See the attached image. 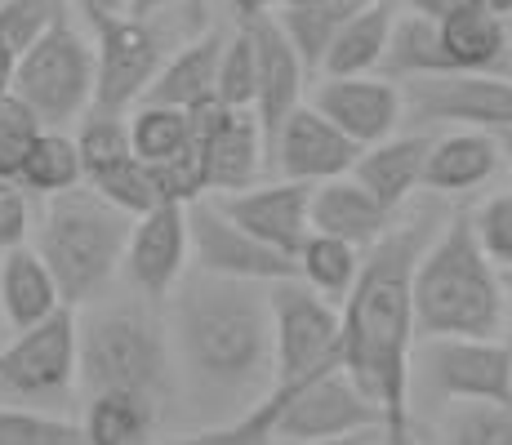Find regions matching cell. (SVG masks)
<instances>
[{
  "instance_id": "4fadbf2b",
  "label": "cell",
  "mask_w": 512,
  "mask_h": 445,
  "mask_svg": "<svg viewBox=\"0 0 512 445\" xmlns=\"http://www.w3.org/2000/svg\"><path fill=\"white\" fill-rule=\"evenodd\" d=\"M187 227H192V259L196 272L228 276V281H263L277 285L299 276V259L263 245L254 232H245L236 219L223 214L219 201H192L187 205Z\"/></svg>"
},
{
  "instance_id": "9a60e30c",
  "label": "cell",
  "mask_w": 512,
  "mask_h": 445,
  "mask_svg": "<svg viewBox=\"0 0 512 445\" xmlns=\"http://www.w3.org/2000/svg\"><path fill=\"white\" fill-rule=\"evenodd\" d=\"M312 107L326 112L361 147H374L397 130H406V85L383 72L321 76V81H312Z\"/></svg>"
},
{
  "instance_id": "603a6c76",
  "label": "cell",
  "mask_w": 512,
  "mask_h": 445,
  "mask_svg": "<svg viewBox=\"0 0 512 445\" xmlns=\"http://www.w3.org/2000/svg\"><path fill=\"white\" fill-rule=\"evenodd\" d=\"M392 219H397V214L374 192H366L352 174L326 178V183H317V192H312V232L352 241L357 250H370L392 227Z\"/></svg>"
},
{
  "instance_id": "3957f363",
  "label": "cell",
  "mask_w": 512,
  "mask_h": 445,
  "mask_svg": "<svg viewBox=\"0 0 512 445\" xmlns=\"http://www.w3.org/2000/svg\"><path fill=\"white\" fill-rule=\"evenodd\" d=\"M508 276L477 241L468 210H455L437 227L415 267L419 339H495L508 325Z\"/></svg>"
},
{
  "instance_id": "e0dca14e",
  "label": "cell",
  "mask_w": 512,
  "mask_h": 445,
  "mask_svg": "<svg viewBox=\"0 0 512 445\" xmlns=\"http://www.w3.org/2000/svg\"><path fill=\"white\" fill-rule=\"evenodd\" d=\"M366 147L357 138H348L326 112H317L312 103L294 107L290 121L281 125L277 143L268 152V170L277 178H299V183H326V178L352 174L357 156Z\"/></svg>"
},
{
  "instance_id": "ab89813d",
  "label": "cell",
  "mask_w": 512,
  "mask_h": 445,
  "mask_svg": "<svg viewBox=\"0 0 512 445\" xmlns=\"http://www.w3.org/2000/svg\"><path fill=\"white\" fill-rule=\"evenodd\" d=\"M67 18V0H0V36L23 54L36 36Z\"/></svg>"
},
{
  "instance_id": "5bb4252c",
  "label": "cell",
  "mask_w": 512,
  "mask_h": 445,
  "mask_svg": "<svg viewBox=\"0 0 512 445\" xmlns=\"http://www.w3.org/2000/svg\"><path fill=\"white\" fill-rule=\"evenodd\" d=\"M196 143L205 152V170H210V192L228 196L245 192L259 183L268 170V138L254 116V107H223L219 98L196 107Z\"/></svg>"
},
{
  "instance_id": "44dd1931",
  "label": "cell",
  "mask_w": 512,
  "mask_h": 445,
  "mask_svg": "<svg viewBox=\"0 0 512 445\" xmlns=\"http://www.w3.org/2000/svg\"><path fill=\"white\" fill-rule=\"evenodd\" d=\"M499 170H504V147L490 130H446L432 138L428 170H423V192L437 196H468L481 192Z\"/></svg>"
},
{
  "instance_id": "60d3db41",
  "label": "cell",
  "mask_w": 512,
  "mask_h": 445,
  "mask_svg": "<svg viewBox=\"0 0 512 445\" xmlns=\"http://www.w3.org/2000/svg\"><path fill=\"white\" fill-rule=\"evenodd\" d=\"M27 236H32V192L18 178L0 174V254L27 245Z\"/></svg>"
},
{
  "instance_id": "8fae6325",
  "label": "cell",
  "mask_w": 512,
  "mask_h": 445,
  "mask_svg": "<svg viewBox=\"0 0 512 445\" xmlns=\"http://www.w3.org/2000/svg\"><path fill=\"white\" fill-rule=\"evenodd\" d=\"M98 45V85H94V112H130L147 98L156 72L165 67V36L152 18L112 14L94 23Z\"/></svg>"
},
{
  "instance_id": "277c9868",
  "label": "cell",
  "mask_w": 512,
  "mask_h": 445,
  "mask_svg": "<svg viewBox=\"0 0 512 445\" xmlns=\"http://www.w3.org/2000/svg\"><path fill=\"white\" fill-rule=\"evenodd\" d=\"M81 388L85 392H139L170 410L179 401L170 321L147 303H107L81 316Z\"/></svg>"
},
{
  "instance_id": "c3c4849f",
  "label": "cell",
  "mask_w": 512,
  "mask_h": 445,
  "mask_svg": "<svg viewBox=\"0 0 512 445\" xmlns=\"http://www.w3.org/2000/svg\"><path fill=\"white\" fill-rule=\"evenodd\" d=\"M481 5H486V9H495L499 18H508V14H512V0H481Z\"/></svg>"
},
{
  "instance_id": "d6986e66",
  "label": "cell",
  "mask_w": 512,
  "mask_h": 445,
  "mask_svg": "<svg viewBox=\"0 0 512 445\" xmlns=\"http://www.w3.org/2000/svg\"><path fill=\"white\" fill-rule=\"evenodd\" d=\"M250 32H254V45H259V94H254V116H259L263 138H268V152H272L281 125L290 121L294 107H303V85H308L312 76H308V67H303L294 41L285 36V27L277 23V14L254 18Z\"/></svg>"
},
{
  "instance_id": "83f0119b",
  "label": "cell",
  "mask_w": 512,
  "mask_h": 445,
  "mask_svg": "<svg viewBox=\"0 0 512 445\" xmlns=\"http://www.w3.org/2000/svg\"><path fill=\"white\" fill-rule=\"evenodd\" d=\"M508 18H499L495 9L472 5L464 14L446 18L441 36H446L450 63L455 72H499V63L508 58Z\"/></svg>"
},
{
  "instance_id": "8992f818",
  "label": "cell",
  "mask_w": 512,
  "mask_h": 445,
  "mask_svg": "<svg viewBox=\"0 0 512 445\" xmlns=\"http://www.w3.org/2000/svg\"><path fill=\"white\" fill-rule=\"evenodd\" d=\"M98 45L72 27V14L58 18L45 36L18 54L14 94L41 116L45 130H67L94 112Z\"/></svg>"
},
{
  "instance_id": "f1b7e54d",
  "label": "cell",
  "mask_w": 512,
  "mask_h": 445,
  "mask_svg": "<svg viewBox=\"0 0 512 445\" xmlns=\"http://www.w3.org/2000/svg\"><path fill=\"white\" fill-rule=\"evenodd\" d=\"M361 9V0H321V5H281L277 9V23L285 27V36L299 49L303 67L308 76L317 81L326 72V58H330V45L339 41L343 23Z\"/></svg>"
},
{
  "instance_id": "ac0fdd59",
  "label": "cell",
  "mask_w": 512,
  "mask_h": 445,
  "mask_svg": "<svg viewBox=\"0 0 512 445\" xmlns=\"http://www.w3.org/2000/svg\"><path fill=\"white\" fill-rule=\"evenodd\" d=\"M312 183L299 178H277V183H254L245 192L219 196L223 214L236 219L245 232H254L263 245L299 259V250L312 236Z\"/></svg>"
},
{
  "instance_id": "816d5d0a",
  "label": "cell",
  "mask_w": 512,
  "mask_h": 445,
  "mask_svg": "<svg viewBox=\"0 0 512 445\" xmlns=\"http://www.w3.org/2000/svg\"><path fill=\"white\" fill-rule=\"evenodd\" d=\"M504 343H508V348H512V321L504 325Z\"/></svg>"
},
{
  "instance_id": "f907efd6",
  "label": "cell",
  "mask_w": 512,
  "mask_h": 445,
  "mask_svg": "<svg viewBox=\"0 0 512 445\" xmlns=\"http://www.w3.org/2000/svg\"><path fill=\"white\" fill-rule=\"evenodd\" d=\"M281 5H321V0H281Z\"/></svg>"
},
{
  "instance_id": "4dcf8cb0",
  "label": "cell",
  "mask_w": 512,
  "mask_h": 445,
  "mask_svg": "<svg viewBox=\"0 0 512 445\" xmlns=\"http://www.w3.org/2000/svg\"><path fill=\"white\" fill-rule=\"evenodd\" d=\"M299 276L317 294H326L330 303H343L361 276V250L352 241H339V236L312 232L308 245L299 250Z\"/></svg>"
},
{
  "instance_id": "52a82bcc",
  "label": "cell",
  "mask_w": 512,
  "mask_h": 445,
  "mask_svg": "<svg viewBox=\"0 0 512 445\" xmlns=\"http://www.w3.org/2000/svg\"><path fill=\"white\" fill-rule=\"evenodd\" d=\"M268 392L281 397V445H339L374 432L383 437V410L348 379L343 365H330L303 383H272Z\"/></svg>"
},
{
  "instance_id": "8d00e7d4",
  "label": "cell",
  "mask_w": 512,
  "mask_h": 445,
  "mask_svg": "<svg viewBox=\"0 0 512 445\" xmlns=\"http://www.w3.org/2000/svg\"><path fill=\"white\" fill-rule=\"evenodd\" d=\"M254 94H259V45H254L250 23H241L228 36V49H223L219 63V103L254 107Z\"/></svg>"
},
{
  "instance_id": "836d02e7",
  "label": "cell",
  "mask_w": 512,
  "mask_h": 445,
  "mask_svg": "<svg viewBox=\"0 0 512 445\" xmlns=\"http://www.w3.org/2000/svg\"><path fill=\"white\" fill-rule=\"evenodd\" d=\"M76 143H81L85 183H94L98 174H107L112 165L130 161V156H139V152H134L130 116H121V112H90L81 121V134H76Z\"/></svg>"
},
{
  "instance_id": "f546056e",
  "label": "cell",
  "mask_w": 512,
  "mask_h": 445,
  "mask_svg": "<svg viewBox=\"0 0 512 445\" xmlns=\"http://www.w3.org/2000/svg\"><path fill=\"white\" fill-rule=\"evenodd\" d=\"M18 183L32 196H58L72 192V187L85 183V161H81V143H76L67 130H41L27 152L23 170H18Z\"/></svg>"
},
{
  "instance_id": "484cf974",
  "label": "cell",
  "mask_w": 512,
  "mask_h": 445,
  "mask_svg": "<svg viewBox=\"0 0 512 445\" xmlns=\"http://www.w3.org/2000/svg\"><path fill=\"white\" fill-rule=\"evenodd\" d=\"M379 72L392 76V81H401V85L419 81V76H432V72H455L437 18H423L415 9H401L397 23H392L388 54H383Z\"/></svg>"
},
{
  "instance_id": "bcb514c9",
  "label": "cell",
  "mask_w": 512,
  "mask_h": 445,
  "mask_svg": "<svg viewBox=\"0 0 512 445\" xmlns=\"http://www.w3.org/2000/svg\"><path fill=\"white\" fill-rule=\"evenodd\" d=\"M174 0H130V14L134 18H156L161 9H170Z\"/></svg>"
},
{
  "instance_id": "ba28073f",
  "label": "cell",
  "mask_w": 512,
  "mask_h": 445,
  "mask_svg": "<svg viewBox=\"0 0 512 445\" xmlns=\"http://www.w3.org/2000/svg\"><path fill=\"white\" fill-rule=\"evenodd\" d=\"M81 383V316L63 303L54 316L14 330L0 348V388L18 401H58Z\"/></svg>"
},
{
  "instance_id": "b9f144b4",
  "label": "cell",
  "mask_w": 512,
  "mask_h": 445,
  "mask_svg": "<svg viewBox=\"0 0 512 445\" xmlns=\"http://www.w3.org/2000/svg\"><path fill=\"white\" fill-rule=\"evenodd\" d=\"M481 5V0H406V9H415L423 18H437V23H446V18L464 14V9Z\"/></svg>"
},
{
  "instance_id": "ee69618b",
  "label": "cell",
  "mask_w": 512,
  "mask_h": 445,
  "mask_svg": "<svg viewBox=\"0 0 512 445\" xmlns=\"http://www.w3.org/2000/svg\"><path fill=\"white\" fill-rule=\"evenodd\" d=\"M228 5L236 9V18L241 23H254V18H268L281 9V0H228Z\"/></svg>"
},
{
  "instance_id": "7dc6e473",
  "label": "cell",
  "mask_w": 512,
  "mask_h": 445,
  "mask_svg": "<svg viewBox=\"0 0 512 445\" xmlns=\"http://www.w3.org/2000/svg\"><path fill=\"white\" fill-rule=\"evenodd\" d=\"M499 147H504V170L512 174V130L499 134Z\"/></svg>"
},
{
  "instance_id": "7c38bea8",
  "label": "cell",
  "mask_w": 512,
  "mask_h": 445,
  "mask_svg": "<svg viewBox=\"0 0 512 445\" xmlns=\"http://www.w3.org/2000/svg\"><path fill=\"white\" fill-rule=\"evenodd\" d=\"M419 379L441 401H512V348L504 339H419Z\"/></svg>"
},
{
  "instance_id": "cb8c5ba5",
  "label": "cell",
  "mask_w": 512,
  "mask_h": 445,
  "mask_svg": "<svg viewBox=\"0 0 512 445\" xmlns=\"http://www.w3.org/2000/svg\"><path fill=\"white\" fill-rule=\"evenodd\" d=\"M63 290H58L49 263L36 254V245H14V250L0 254V316H5L14 330L45 321L63 308Z\"/></svg>"
},
{
  "instance_id": "d4e9b609",
  "label": "cell",
  "mask_w": 512,
  "mask_h": 445,
  "mask_svg": "<svg viewBox=\"0 0 512 445\" xmlns=\"http://www.w3.org/2000/svg\"><path fill=\"white\" fill-rule=\"evenodd\" d=\"M397 14H401L397 0H370V5H361L357 14L343 23L339 41L330 45L326 72L321 76H370V72H379L383 54H388V36H392Z\"/></svg>"
},
{
  "instance_id": "d6a6232c",
  "label": "cell",
  "mask_w": 512,
  "mask_h": 445,
  "mask_svg": "<svg viewBox=\"0 0 512 445\" xmlns=\"http://www.w3.org/2000/svg\"><path fill=\"white\" fill-rule=\"evenodd\" d=\"M130 134H134V152L156 165L196 143V116L187 107H170V103H139L130 112Z\"/></svg>"
},
{
  "instance_id": "30bf717a",
  "label": "cell",
  "mask_w": 512,
  "mask_h": 445,
  "mask_svg": "<svg viewBox=\"0 0 512 445\" xmlns=\"http://www.w3.org/2000/svg\"><path fill=\"white\" fill-rule=\"evenodd\" d=\"M277 316V383H303L343 365V308L317 294L303 276L272 285Z\"/></svg>"
},
{
  "instance_id": "f35d334b",
  "label": "cell",
  "mask_w": 512,
  "mask_h": 445,
  "mask_svg": "<svg viewBox=\"0 0 512 445\" xmlns=\"http://www.w3.org/2000/svg\"><path fill=\"white\" fill-rule=\"evenodd\" d=\"M472 227H477V241L486 245V254L495 259L499 272H512V187L508 192H490L472 205Z\"/></svg>"
},
{
  "instance_id": "7bdbcfd3",
  "label": "cell",
  "mask_w": 512,
  "mask_h": 445,
  "mask_svg": "<svg viewBox=\"0 0 512 445\" xmlns=\"http://www.w3.org/2000/svg\"><path fill=\"white\" fill-rule=\"evenodd\" d=\"M76 9H81L85 18H90V27L98 18H112V14H130V0H72Z\"/></svg>"
},
{
  "instance_id": "681fc988",
  "label": "cell",
  "mask_w": 512,
  "mask_h": 445,
  "mask_svg": "<svg viewBox=\"0 0 512 445\" xmlns=\"http://www.w3.org/2000/svg\"><path fill=\"white\" fill-rule=\"evenodd\" d=\"M187 18H192V23H201V18H205V0H187Z\"/></svg>"
},
{
  "instance_id": "5b68a950",
  "label": "cell",
  "mask_w": 512,
  "mask_h": 445,
  "mask_svg": "<svg viewBox=\"0 0 512 445\" xmlns=\"http://www.w3.org/2000/svg\"><path fill=\"white\" fill-rule=\"evenodd\" d=\"M134 214L116 210L90 183L58 192L36 219V254L49 263L58 290L72 308H85L112 285L116 267H125Z\"/></svg>"
},
{
  "instance_id": "d590c367",
  "label": "cell",
  "mask_w": 512,
  "mask_h": 445,
  "mask_svg": "<svg viewBox=\"0 0 512 445\" xmlns=\"http://www.w3.org/2000/svg\"><path fill=\"white\" fill-rule=\"evenodd\" d=\"M0 445H85V428L63 414L0 405Z\"/></svg>"
},
{
  "instance_id": "ffe728a7",
  "label": "cell",
  "mask_w": 512,
  "mask_h": 445,
  "mask_svg": "<svg viewBox=\"0 0 512 445\" xmlns=\"http://www.w3.org/2000/svg\"><path fill=\"white\" fill-rule=\"evenodd\" d=\"M428 130H397L383 143L366 147L352 165V178H357L366 192H374L392 214H401L410 205V196L423 192V170H428V152H432Z\"/></svg>"
},
{
  "instance_id": "1f68e13d",
  "label": "cell",
  "mask_w": 512,
  "mask_h": 445,
  "mask_svg": "<svg viewBox=\"0 0 512 445\" xmlns=\"http://www.w3.org/2000/svg\"><path fill=\"white\" fill-rule=\"evenodd\" d=\"M432 445H512V401H446Z\"/></svg>"
},
{
  "instance_id": "6da1fadb",
  "label": "cell",
  "mask_w": 512,
  "mask_h": 445,
  "mask_svg": "<svg viewBox=\"0 0 512 445\" xmlns=\"http://www.w3.org/2000/svg\"><path fill=\"white\" fill-rule=\"evenodd\" d=\"M446 223L441 205L401 210L366 250L361 276L343 299V370L383 410V441L410 445V383H415V267Z\"/></svg>"
},
{
  "instance_id": "2e32d148",
  "label": "cell",
  "mask_w": 512,
  "mask_h": 445,
  "mask_svg": "<svg viewBox=\"0 0 512 445\" xmlns=\"http://www.w3.org/2000/svg\"><path fill=\"white\" fill-rule=\"evenodd\" d=\"M187 259H192V227H187L183 201H165L152 214L134 219L130 250H125V281L139 299H170L187 272Z\"/></svg>"
},
{
  "instance_id": "f6af8a7d",
  "label": "cell",
  "mask_w": 512,
  "mask_h": 445,
  "mask_svg": "<svg viewBox=\"0 0 512 445\" xmlns=\"http://www.w3.org/2000/svg\"><path fill=\"white\" fill-rule=\"evenodd\" d=\"M14 76H18V49L0 36V94H14Z\"/></svg>"
},
{
  "instance_id": "4316f807",
  "label": "cell",
  "mask_w": 512,
  "mask_h": 445,
  "mask_svg": "<svg viewBox=\"0 0 512 445\" xmlns=\"http://www.w3.org/2000/svg\"><path fill=\"white\" fill-rule=\"evenodd\" d=\"M161 414V405L139 392H90L81 419L85 445H147Z\"/></svg>"
},
{
  "instance_id": "74e56055",
  "label": "cell",
  "mask_w": 512,
  "mask_h": 445,
  "mask_svg": "<svg viewBox=\"0 0 512 445\" xmlns=\"http://www.w3.org/2000/svg\"><path fill=\"white\" fill-rule=\"evenodd\" d=\"M41 130H45L41 116H36L18 94L0 98V174L18 178V170H23L27 152H32V143Z\"/></svg>"
},
{
  "instance_id": "f5cc1de1",
  "label": "cell",
  "mask_w": 512,
  "mask_h": 445,
  "mask_svg": "<svg viewBox=\"0 0 512 445\" xmlns=\"http://www.w3.org/2000/svg\"><path fill=\"white\" fill-rule=\"evenodd\" d=\"M508 294H512V272H508Z\"/></svg>"
},
{
  "instance_id": "7402d4cb",
  "label": "cell",
  "mask_w": 512,
  "mask_h": 445,
  "mask_svg": "<svg viewBox=\"0 0 512 445\" xmlns=\"http://www.w3.org/2000/svg\"><path fill=\"white\" fill-rule=\"evenodd\" d=\"M223 49H228V32H219V27H210V32H201L196 41L179 45L165 58L161 72H156L143 103H170V107H187V112L214 103V98H219Z\"/></svg>"
},
{
  "instance_id": "9c48e42d",
  "label": "cell",
  "mask_w": 512,
  "mask_h": 445,
  "mask_svg": "<svg viewBox=\"0 0 512 445\" xmlns=\"http://www.w3.org/2000/svg\"><path fill=\"white\" fill-rule=\"evenodd\" d=\"M410 130H512V76L504 72H432L406 81Z\"/></svg>"
},
{
  "instance_id": "db71d44e",
  "label": "cell",
  "mask_w": 512,
  "mask_h": 445,
  "mask_svg": "<svg viewBox=\"0 0 512 445\" xmlns=\"http://www.w3.org/2000/svg\"><path fill=\"white\" fill-rule=\"evenodd\" d=\"M361 5H370V0H361Z\"/></svg>"
},
{
  "instance_id": "7a4b0ae2",
  "label": "cell",
  "mask_w": 512,
  "mask_h": 445,
  "mask_svg": "<svg viewBox=\"0 0 512 445\" xmlns=\"http://www.w3.org/2000/svg\"><path fill=\"white\" fill-rule=\"evenodd\" d=\"M170 339L179 392L210 423H228L277 383L272 285L196 272L170 294Z\"/></svg>"
},
{
  "instance_id": "e575fe53",
  "label": "cell",
  "mask_w": 512,
  "mask_h": 445,
  "mask_svg": "<svg viewBox=\"0 0 512 445\" xmlns=\"http://www.w3.org/2000/svg\"><path fill=\"white\" fill-rule=\"evenodd\" d=\"M90 187H94L98 196H107L116 210L134 214V219H143V214H152L156 205H165V192H161V178H156V165L143 161V156H130V161L112 165V170L98 174Z\"/></svg>"
}]
</instances>
